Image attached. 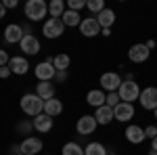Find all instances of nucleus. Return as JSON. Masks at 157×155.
Listing matches in <instances>:
<instances>
[{
    "instance_id": "28",
    "label": "nucleus",
    "mask_w": 157,
    "mask_h": 155,
    "mask_svg": "<svg viewBox=\"0 0 157 155\" xmlns=\"http://www.w3.org/2000/svg\"><path fill=\"white\" fill-rule=\"evenodd\" d=\"M86 9H88L90 13H97V15H98L101 11H105L107 6H105L103 0H88V2H86Z\"/></svg>"
},
{
    "instance_id": "1",
    "label": "nucleus",
    "mask_w": 157,
    "mask_h": 155,
    "mask_svg": "<svg viewBox=\"0 0 157 155\" xmlns=\"http://www.w3.org/2000/svg\"><path fill=\"white\" fill-rule=\"evenodd\" d=\"M19 107H21V111H23L25 115L36 118V115H40V113H44V101H42L36 92H29V95L21 96Z\"/></svg>"
},
{
    "instance_id": "27",
    "label": "nucleus",
    "mask_w": 157,
    "mask_h": 155,
    "mask_svg": "<svg viewBox=\"0 0 157 155\" xmlns=\"http://www.w3.org/2000/svg\"><path fill=\"white\" fill-rule=\"evenodd\" d=\"M84 153L86 155H107V149L101 143H88L84 147Z\"/></svg>"
},
{
    "instance_id": "22",
    "label": "nucleus",
    "mask_w": 157,
    "mask_h": 155,
    "mask_svg": "<svg viewBox=\"0 0 157 155\" xmlns=\"http://www.w3.org/2000/svg\"><path fill=\"white\" fill-rule=\"evenodd\" d=\"M97 21H98V25H101V29H111V25L115 23V11H111V9L101 11L97 15Z\"/></svg>"
},
{
    "instance_id": "20",
    "label": "nucleus",
    "mask_w": 157,
    "mask_h": 155,
    "mask_svg": "<svg viewBox=\"0 0 157 155\" xmlns=\"http://www.w3.org/2000/svg\"><path fill=\"white\" fill-rule=\"evenodd\" d=\"M36 95L42 101H50L55 99V84L52 82H38L36 84Z\"/></svg>"
},
{
    "instance_id": "6",
    "label": "nucleus",
    "mask_w": 157,
    "mask_h": 155,
    "mask_svg": "<svg viewBox=\"0 0 157 155\" xmlns=\"http://www.w3.org/2000/svg\"><path fill=\"white\" fill-rule=\"evenodd\" d=\"M34 73H36L38 82H52L55 76H57V69H55V65H52L50 61H42V63L36 65Z\"/></svg>"
},
{
    "instance_id": "14",
    "label": "nucleus",
    "mask_w": 157,
    "mask_h": 155,
    "mask_svg": "<svg viewBox=\"0 0 157 155\" xmlns=\"http://www.w3.org/2000/svg\"><path fill=\"white\" fill-rule=\"evenodd\" d=\"M124 134H126V141L132 145H140L143 141H145V128H140V126H136V124H130L126 130H124Z\"/></svg>"
},
{
    "instance_id": "16",
    "label": "nucleus",
    "mask_w": 157,
    "mask_h": 155,
    "mask_svg": "<svg viewBox=\"0 0 157 155\" xmlns=\"http://www.w3.org/2000/svg\"><path fill=\"white\" fill-rule=\"evenodd\" d=\"M113 115H115L117 122H130V119L134 118V105L132 103H124V101H121L120 105L113 109Z\"/></svg>"
},
{
    "instance_id": "11",
    "label": "nucleus",
    "mask_w": 157,
    "mask_h": 155,
    "mask_svg": "<svg viewBox=\"0 0 157 155\" xmlns=\"http://www.w3.org/2000/svg\"><path fill=\"white\" fill-rule=\"evenodd\" d=\"M151 55V50L147 48V44H132L130 50H128V59L132 63H145Z\"/></svg>"
},
{
    "instance_id": "32",
    "label": "nucleus",
    "mask_w": 157,
    "mask_h": 155,
    "mask_svg": "<svg viewBox=\"0 0 157 155\" xmlns=\"http://www.w3.org/2000/svg\"><path fill=\"white\" fill-rule=\"evenodd\" d=\"M9 61H11V57H9V52H6L4 48H0V67L9 65Z\"/></svg>"
},
{
    "instance_id": "9",
    "label": "nucleus",
    "mask_w": 157,
    "mask_h": 155,
    "mask_svg": "<svg viewBox=\"0 0 157 155\" xmlns=\"http://www.w3.org/2000/svg\"><path fill=\"white\" fill-rule=\"evenodd\" d=\"M80 34L86 38H94L101 34V25H98L97 17H84L80 23Z\"/></svg>"
},
{
    "instance_id": "10",
    "label": "nucleus",
    "mask_w": 157,
    "mask_h": 155,
    "mask_svg": "<svg viewBox=\"0 0 157 155\" xmlns=\"http://www.w3.org/2000/svg\"><path fill=\"white\" fill-rule=\"evenodd\" d=\"M19 46H21V50H23L25 55H38L40 50H42V46H40V40H38L34 34H27V36H23V40L19 42Z\"/></svg>"
},
{
    "instance_id": "12",
    "label": "nucleus",
    "mask_w": 157,
    "mask_h": 155,
    "mask_svg": "<svg viewBox=\"0 0 157 155\" xmlns=\"http://www.w3.org/2000/svg\"><path fill=\"white\" fill-rule=\"evenodd\" d=\"M19 147H21V153L23 155H38L44 145L36 136H27V138H23V143H19Z\"/></svg>"
},
{
    "instance_id": "23",
    "label": "nucleus",
    "mask_w": 157,
    "mask_h": 155,
    "mask_svg": "<svg viewBox=\"0 0 157 155\" xmlns=\"http://www.w3.org/2000/svg\"><path fill=\"white\" fill-rule=\"evenodd\" d=\"M82 19H84V17H82L80 13L69 11V9L63 13V17H61V21H63V25H65V27H80Z\"/></svg>"
},
{
    "instance_id": "7",
    "label": "nucleus",
    "mask_w": 157,
    "mask_h": 155,
    "mask_svg": "<svg viewBox=\"0 0 157 155\" xmlns=\"http://www.w3.org/2000/svg\"><path fill=\"white\" fill-rule=\"evenodd\" d=\"M140 107L143 109H149V111H155L157 109V88L155 86H147L145 90H140Z\"/></svg>"
},
{
    "instance_id": "33",
    "label": "nucleus",
    "mask_w": 157,
    "mask_h": 155,
    "mask_svg": "<svg viewBox=\"0 0 157 155\" xmlns=\"http://www.w3.org/2000/svg\"><path fill=\"white\" fill-rule=\"evenodd\" d=\"M145 136L153 141V138L157 136V126H147V128H145Z\"/></svg>"
},
{
    "instance_id": "4",
    "label": "nucleus",
    "mask_w": 157,
    "mask_h": 155,
    "mask_svg": "<svg viewBox=\"0 0 157 155\" xmlns=\"http://www.w3.org/2000/svg\"><path fill=\"white\" fill-rule=\"evenodd\" d=\"M63 32H65V25H63L61 19H52V17H48V19L44 21V25H42V34H44L46 38H50V40L61 38Z\"/></svg>"
},
{
    "instance_id": "18",
    "label": "nucleus",
    "mask_w": 157,
    "mask_h": 155,
    "mask_svg": "<svg viewBox=\"0 0 157 155\" xmlns=\"http://www.w3.org/2000/svg\"><path fill=\"white\" fill-rule=\"evenodd\" d=\"M32 122H34V130H38L40 134H44V132H50V130H52V118H50V115H46V113H40V115H36Z\"/></svg>"
},
{
    "instance_id": "5",
    "label": "nucleus",
    "mask_w": 157,
    "mask_h": 155,
    "mask_svg": "<svg viewBox=\"0 0 157 155\" xmlns=\"http://www.w3.org/2000/svg\"><path fill=\"white\" fill-rule=\"evenodd\" d=\"M121 82H124V80L120 78V73H115V72L103 73V76H101V80H98L101 90H107V92H117V90H120V86H121Z\"/></svg>"
},
{
    "instance_id": "15",
    "label": "nucleus",
    "mask_w": 157,
    "mask_h": 155,
    "mask_svg": "<svg viewBox=\"0 0 157 155\" xmlns=\"http://www.w3.org/2000/svg\"><path fill=\"white\" fill-rule=\"evenodd\" d=\"M86 103H88L90 107H94V109L107 105V95H105V90H101V88L88 90V95H86Z\"/></svg>"
},
{
    "instance_id": "31",
    "label": "nucleus",
    "mask_w": 157,
    "mask_h": 155,
    "mask_svg": "<svg viewBox=\"0 0 157 155\" xmlns=\"http://www.w3.org/2000/svg\"><path fill=\"white\" fill-rule=\"evenodd\" d=\"M32 130H34V122H19V124H17V132H25V134H29Z\"/></svg>"
},
{
    "instance_id": "43",
    "label": "nucleus",
    "mask_w": 157,
    "mask_h": 155,
    "mask_svg": "<svg viewBox=\"0 0 157 155\" xmlns=\"http://www.w3.org/2000/svg\"><path fill=\"white\" fill-rule=\"evenodd\" d=\"M153 113H155V118H157V109H155V111H153Z\"/></svg>"
},
{
    "instance_id": "21",
    "label": "nucleus",
    "mask_w": 157,
    "mask_h": 155,
    "mask_svg": "<svg viewBox=\"0 0 157 155\" xmlns=\"http://www.w3.org/2000/svg\"><path fill=\"white\" fill-rule=\"evenodd\" d=\"M44 113L50 115V118H59L61 113H63V103H61L59 99L55 96V99H50V101H44Z\"/></svg>"
},
{
    "instance_id": "39",
    "label": "nucleus",
    "mask_w": 157,
    "mask_h": 155,
    "mask_svg": "<svg viewBox=\"0 0 157 155\" xmlns=\"http://www.w3.org/2000/svg\"><path fill=\"white\" fill-rule=\"evenodd\" d=\"M151 149H153V151H157V136L151 141Z\"/></svg>"
},
{
    "instance_id": "26",
    "label": "nucleus",
    "mask_w": 157,
    "mask_h": 155,
    "mask_svg": "<svg viewBox=\"0 0 157 155\" xmlns=\"http://www.w3.org/2000/svg\"><path fill=\"white\" fill-rule=\"evenodd\" d=\"M63 155H86L84 153V147L78 143H65L63 145Z\"/></svg>"
},
{
    "instance_id": "36",
    "label": "nucleus",
    "mask_w": 157,
    "mask_h": 155,
    "mask_svg": "<svg viewBox=\"0 0 157 155\" xmlns=\"http://www.w3.org/2000/svg\"><path fill=\"white\" fill-rule=\"evenodd\" d=\"M21 153V147H19V145H11V147H9V155H19Z\"/></svg>"
},
{
    "instance_id": "38",
    "label": "nucleus",
    "mask_w": 157,
    "mask_h": 155,
    "mask_svg": "<svg viewBox=\"0 0 157 155\" xmlns=\"http://www.w3.org/2000/svg\"><path fill=\"white\" fill-rule=\"evenodd\" d=\"M147 48L153 50V48H155V40H149V42H147Z\"/></svg>"
},
{
    "instance_id": "13",
    "label": "nucleus",
    "mask_w": 157,
    "mask_h": 155,
    "mask_svg": "<svg viewBox=\"0 0 157 155\" xmlns=\"http://www.w3.org/2000/svg\"><path fill=\"white\" fill-rule=\"evenodd\" d=\"M23 27L21 25H17V23H11V25H6L4 27V40L9 42V44H19L21 40H23Z\"/></svg>"
},
{
    "instance_id": "17",
    "label": "nucleus",
    "mask_w": 157,
    "mask_h": 155,
    "mask_svg": "<svg viewBox=\"0 0 157 155\" xmlns=\"http://www.w3.org/2000/svg\"><path fill=\"white\" fill-rule=\"evenodd\" d=\"M94 119H97L98 126H107V124H111V122L115 119V115H113V107H109V105L98 107L97 111H94Z\"/></svg>"
},
{
    "instance_id": "41",
    "label": "nucleus",
    "mask_w": 157,
    "mask_h": 155,
    "mask_svg": "<svg viewBox=\"0 0 157 155\" xmlns=\"http://www.w3.org/2000/svg\"><path fill=\"white\" fill-rule=\"evenodd\" d=\"M149 155H157V151H153V149H151V151H149Z\"/></svg>"
},
{
    "instance_id": "34",
    "label": "nucleus",
    "mask_w": 157,
    "mask_h": 155,
    "mask_svg": "<svg viewBox=\"0 0 157 155\" xmlns=\"http://www.w3.org/2000/svg\"><path fill=\"white\" fill-rule=\"evenodd\" d=\"M67 72H57V76H55V80H57V84H63V82H67Z\"/></svg>"
},
{
    "instance_id": "37",
    "label": "nucleus",
    "mask_w": 157,
    "mask_h": 155,
    "mask_svg": "<svg viewBox=\"0 0 157 155\" xmlns=\"http://www.w3.org/2000/svg\"><path fill=\"white\" fill-rule=\"evenodd\" d=\"M17 4H19L17 0H4V2H2V6H4V9H15Z\"/></svg>"
},
{
    "instance_id": "29",
    "label": "nucleus",
    "mask_w": 157,
    "mask_h": 155,
    "mask_svg": "<svg viewBox=\"0 0 157 155\" xmlns=\"http://www.w3.org/2000/svg\"><path fill=\"white\" fill-rule=\"evenodd\" d=\"M67 9L80 13L82 9H86V0H67Z\"/></svg>"
},
{
    "instance_id": "40",
    "label": "nucleus",
    "mask_w": 157,
    "mask_h": 155,
    "mask_svg": "<svg viewBox=\"0 0 157 155\" xmlns=\"http://www.w3.org/2000/svg\"><path fill=\"white\" fill-rule=\"evenodd\" d=\"M4 15H6V9H4V6H2V2H0V19H2Z\"/></svg>"
},
{
    "instance_id": "19",
    "label": "nucleus",
    "mask_w": 157,
    "mask_h": 155,
    "mask_svg": "<svg viewBox=\"0 0 157 155\" xmlns=\"http://www.w3.org/2000/svg\"><path fill=\"white\" fill-rule=\"evenodd\" d=\"M9 69H11L13 73H17V76H25L27 69H29V63H27L25 57H11V61H9Z\"/></svg>"
},
{
    "instance_id": "30",
    "label": "nucleus",
    "mask_w": 157,
    "mask_h": 155,
    "mask_svg": "<svg viewBox=\"0 0 157 155\" xmlns=\"http://www.w3.org/2000/svg\"><path fill=\"white\" fill-rule=\"evenodd\" d=\"M120 103H121V99H120V95H117V92H107V105H109V107L115 109Z\"/></svg>"
},
{
    "instance_id": "2",
    "label": "nucleus",
    "mask_w": 157,
    "mask_h": 155,
    "mask_svg": "<svg viewBox=\"0 0 157 155\" xmlns=\"http://www.w3.org/2000/svg\"><path fill=\"white\" fill-rule=\"evenodd\" d=\"M23 11H25V17L29 21H42L48 15V4L44 0H27Z\"/></svg>"
},
{
    "instance_id": "35",
    "label": "nucleus",
    "mask_w": 157,
    "mask_h": 155,
    "mask_svg": "<svg viewBox=\"0 0 157 155\" xmlns=\"http://www.w3.org/2000/svg\"><path fill=\"white\" fill-rule=\"evenodd\" d=\"M11 69H9V65H4V67H0V78H2V80H4V78H9V76H11Z\"/></svg>"
},
{
    "instance_id": "3",
    "label": "nucleus",
    "mask_w": 157,
    "mask_h": 155,
    "mask_svg": "<svg viewBox=\"0 0 157 155\" xmlns=\"http://www.w3.org/2000/svg\"><path fill=\"white\" fill-rule=\"evenodd\" d=\"M117 95H120V99L124 103H134L140 96V86L134 82V80H124L120 90H117Z\"/></svg>"
},
{
    "instance_id": "25",
    "label": "nucleus",
    "mask_w": 157,
    "mask_h": 155,
    "mask_svg": "<svg viewBox=\"0 0 157 155\" xmlns=\"http://www.w3.org/2000/svg\"><path fill=\"white\" fill-rule=\"evenodd\" d=\"M69 63H71V59H69V55H57L55 59H52V65H55V69L57 72H67V67H69Z\"/></svg>"
},
{
    "instance_id": "44",
    "label": "nucleus",
    "mask_w": 157,
    "mask_h": 155,
    "mask_svg": "<svg viewBox=\"0 0 157 155\" xmlns=\"http://www.w3.org/2000/svg\"><path fill=\"white\" fill-rule=\"evenodd\" d=\"M19 155H23V153H19Z\"/></svg>"
},
{
    "instance_id": "8",
    "label": "nucleus",
    "mask_w": 157,
    "mask_h": 155,
    "mask_svg": "<svg viewBox=\"0 0 157 155\" xmlns=\"http://www.w3.org/2000/svg\"><path fill=\"white\" fill-rule=\"evenodd\" d=\"M97 119L94 115H82V118L78 119V124H75V132L80 134V136H88V134H92V132L97 130Z\"/></svg>"
},
{
    "instance_id": "42",
    "label": "nucleus",
    "mask_w": 157,
    "mask_h": 155,
    "mask_svg": "<svg viewBox=\"0 0 157 155\" xmlns=\"http://www.w3.org/2000/svg\"><path fill=\"white\" fill-rule=\"evenodd\" d=\"M107 155H120V153H107Z\"/></svg>"
},
{
    "instance_id": "24",
    "label": "nucleus",
    "mask_w": 157,
    "mask_h": 155,
    "mask_svg": "<svg viewBox=\"0 0 157 155\" xmlns=\"http://www.w3.org/2000/svg\"><path fill=\"white\" fill-rule=\"evenodd\" d=\"M65 11H67V9H65V2H63V0H50L48 17H52V19H61Z\"/></svg>"
}]
</instances>
